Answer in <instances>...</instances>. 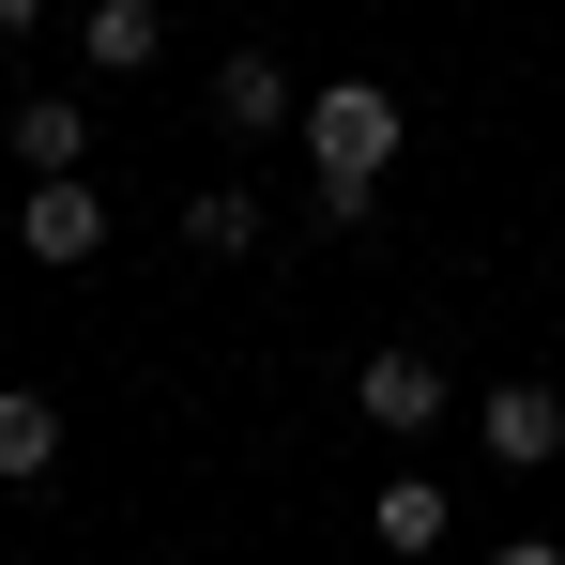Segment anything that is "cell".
Masks as SVG:
<instances>
[{"label": "cell", "instance_id": "obj_12", "mask_svg": "<svg viewBox=\"0 0 565 565\" xmlns=\"http://www.w3.org/2000/svg\"><path fill=\"white\" fill-rule=\"evenodd\" d=\"M489 565H565V551H551V535H504V551H489Z\"/></svg>", "mask_w": 565, "mask_h": 565}, {"label": "cell", "instance_id": "obj_9", "mask_svg": "<svg viewBox=\"0 0 565 565\" xmlns=\"http://www.w3.org/2000/svg\"><path fill=\"white\" fill-rule=\"evenodd\" d=\"M46 459H62V413H46L31 382H0V489H31Z\"/></svg>", "mask_w": 565, "mask_h": 565}, {"label": "cell", "instance_id": "obj_3", "mask_svg": "<svg viewBox=\"0 0 565 565\" xmlns=\"http://www.w3.org/2000/svg\"><path fill=\"white\" fill-rule=\"evenodd\" d=\"M352 413H367V428H397V444H428V428L459 413V382H444L413 337H397V352H367V367H352Z\"/></svg>", "mask_w": 565, "mask_h": 565}, {"label": "cell", "instance_id": "obj_4", "mask_svg": "<svg viewBox=\"0 0 565 565\" xmlns=\"http://www.w3.org/2000/svg\"><path fill=\"white\" fill-rule=\"evenodd\" d=\"M473 444H489L504 473H551L565 459V397L551 382H489V397H473Z\"/></svg>", "mask_w": 565, "mask_h": 565}, {"label": "cell", "instance_id": "obj_10", "mask_svg": "<svg viewBox=\"0 0 565 565\" xmlns=\"http://www.w3.org/2000/svg\"><path fill=\"white\" fill-rule=\"evenodd\" d=\"M184 245L199 260H245V245H260V184H199L184 199Z\"/></svg>", "mask_w": 565, "mask_h": 565}, {"label": "cell", "instance_id": "obj_1", "mask_svg": "<svg viewBox=\"0 0 565 565\" xmlns=\"http://www.w3.org/2000/svg\"><path fill=\"white\" fill-rule=\"evenodd\" d=\"M397 138H413V122H397L382 77H321V93H306V169H321V184H382Z\"/></svg>", "mask_w": 565, "mask_h": 565}, {"label": "cell", "instance_id": "obj_5", "mask_svg": "<svg viewBox=\"0 0 565 565\" xmlns=\"http://www.w3.org/2000/svg\"><path fill=\"white\" fill-rule=\"evenodd\" d=\"M290 122H306L290 62L276 46H230V62H214V138H290Z\"/></svg>", "mask_w": 565, "mask_h": 565}, {"label": "cell", "instance_id": "obj_2", "mask_svg": "<svg viewBox=\"0 0 565 565\" xmlns=\"http://www.w3.org/2000/svg\"><path fill=\"white\" fill-rule=\"evenodd\" d=\"M93 245H107V199H93V169H31V199H15V260L77 276Z\"/></svg>", "mask_w": 565, "mask_h": 565}, {"label": "cell", "instance_id": "obj_8", "mask_svg": "<svg viewBox=\"0 0 565 565\" xmlns=\"http://www.w3.org/2000/svg\"><path fill=\"white\" fill-rule=\"evenodd\" d=\"M367 535H382V551H397V565H428V551H444V535H459V504H444L428 473H397V489H382V504H367Z\"/></svg>", "mask_w": 565, "mask_h": 565}, {"label": "cell", "instance_id": "obj_7", "mask_svg": "<svg viewBox=\"0 0 565 565\" xmlns=\"http://www.w3.org/2000/svg\"><path fill=\"white\" fill-rule=\"evenodd\" d=\"M15 169H93V93H15Z\"/></svg>", "mask_w": 565, "mask_h": 565}, {"label": "cell", "instance_id": "obj_6", "mask_svg": "<svg viewBox=\"0 0 565 565\" xmlns=\"http://www.w3.org/2000/svg\"><path fill=\"white\" fill-rule=\"evenodd\" d=\"M77 62H93V77H153V62H169V15H153V0H93V15H77Z\"/></svg>", "mask_w": 565, "mask_h": 565}, {"label": "cell", "instance_id": "obj_11", "mask_svg": "<svg viewBox=\"0 0 565 565\" xmlns=\"http://www.w3.org/2000/svg\"><path fill=\"white\" fill-rule=\"evenodd\" d=\"M31 31H46V0H0V46H31Z\"/></svg>", "mask_w": 565, "mask_h": 565}]
</instances>
